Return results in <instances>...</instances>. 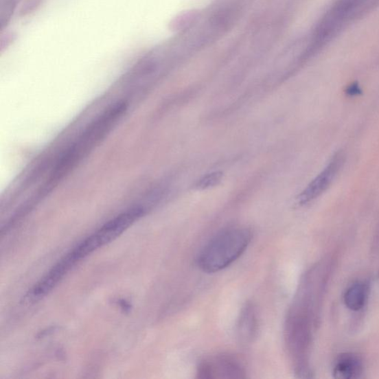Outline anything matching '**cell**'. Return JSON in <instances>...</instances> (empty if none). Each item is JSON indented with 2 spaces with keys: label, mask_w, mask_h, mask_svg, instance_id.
<instances>
[{
  "label": "cell",
  "mask_w": 379,
  "mask_h": 379,
  "mask_svg": "<svg viewBox=\"0 0 379 379\" xmlns=\"http://www.w3.org/2000/svg\"><path fill=\"white\" fill-rule=\"evenodd\" d=\"M118 305L120 306L121 309L125 312H128L131 310V306L130 303L125 299H119L117 301Z\"/></svg>",
  "instance_id": "12"
},
{
  "label": "cell",
  "mask_w": 379,
  "mask_h": 379,
  "mask_svg": "<svg viewBox=\"0 0 379 379\" xmlns=\"http://www.w3.org/2000/svg\"><path fill=\"white\" fill-rule=\"evenodd\" d=\"M125 108L124 104H119L106 111L96 122H94L93 125L84 133L82 138L78 141V144L72 150L71 149L67 157L62 159L60 165L56 169V175H59L60 172H64L65 168L70 166L72 161L82 155V152L84 153L83 150H87L92 145L96 143L122 115Z\"/></svg>",
  "instance_id": "2"
},
{
  "label": "cell",
  "mask_w": 379,
  "mask_h": 379,
  "mask_svg": "<svg viewBox=\"0 0 379 379\" xmlns=\"http://www.w3.org/2000/svg\"><path fill=\"white\" fill-rule=\"evenodd\" d=\"M369 288L363 282H357L352 284L344 293V302L346 307L352 311L363 310L368 298Z\"/></svg>",
  "instance_id": "8"
},
{
  "label": "cell",
  "mask_w": 379,
  "mask_h": 379,
  "mask_svg": "<svg viewBox=\"0 0 379 379\" xmlns=\"http://www.w3.org/2000/svg\"><path fill=\"white\" fill-rule=\"evenodd\" d=\"M364 372V364L361 357L352 353L339 356L333 368V376L337 379H357Z\"/></svg>",
  "instance_id": "6"
},
{
  "label": "cell",
  "mask_w": 379,
  "mask_h": 379,
  "mask_svg": "<svg viewBox=\"0 0 379 379\" xmlns=\"http://www.w3.org/2000/svg\"><path fill=\"white\" fill-rule=\"evenodd\" d=\"M222 173L217 172L204 176L196 184V187L200 189L209 188L217 185L221 182Z\"/></svg>",
  "instance_id": "9"
},
{
  "label": "cell",
  "mask_w": 379,
  "mask_h": 379,
  "mask_svg": "<svg viewBox=\"0 0 379 379\" xmlns=\"http://www.w3.org/2000/svg\"><path fill=\"white\" fill-rule=\"evenodd\" d=\"M78 263L71 253L66 254L31 290L27 292L23 298L24 301H35L49 295Z\"/></svg>",
  "instance_id": "5"
},
{
  "label": "cell",
  "mask_w": 379,
  "mask_h": 379,
  "mask_svg": "<svg viewBox=\"0 0 379 379\" xmlns=\"http://www.w3.org/2000/svg\"><path fill=\"white\" fill-rule=\"evenodd\" d=\"M345 159L346 156L343 151H338L335 154L323 170L300 194L297 198L299 204H309L323 194L343 168Z\"/></svg>",
  "instance_id": "3"
},
{
  "label": "cell",
  "mask_w": 379,
  "mask_h": 379,
  "mask_svg": "<svg viewBox=\"0 0 379 379\" xmlns=\"http://www.w3.org/2000/svg\"><path fill=\"white\" fill-rule=\"evenodd\" d=\"M251 240V231L246 227H231L222 231L198 255V268L205 273H213L229 267L247 250Z\"/></svg>",
  "instance_id": "1"
},
{
  "label": "cell",
  "mask_w": 379,
  "mask_h": 379,
  "mask_svg": "<svg viewBox=\"0 0 379 379\" xmlns=\"http://www.w3.org/2000/svg\"><path fill=\"white\" fill-rule=\"evenodd\" d=\"M245 374L242 364L230 355L207 358L197 368V377L203 379L244 378Z\"/></svg>",
  "instance_id": "4"
},
{
  "label": "cell",
  "mask_w": 379,
  "mask_h": 379,
  "mask_svg": "<svg viewBox=\"0 0 379 379\" xmlns=\"http://www.w3.org/2000/svg\"><path fill=\"white\" fill-rule=\"evenodd\" d=\"M58 327H50L49 328H46L41 332H39V333H38V334L36 335V338L37 339H41V338H43L46 336H49L51 334H53L54 333L55 331H56V330H58Z\"/></svg>",
  "instance_id": "11"
},
{
  "label": "cell",
  "mask_w": 379,
  "mask_h": 379,
  "mask_svg": "<svg viewBox=\"0 0 379 379\" xmlns=\"http://www.w3.org/2000/svg\"><path fill=\"white\" fill-rule=\"evenodd\" d=\"M346 93L349 97H355L362 93V90L356 83L349 85L346 89Z\"/></svg>",
  "instance_id": "10"
},
{
  "label": "cell",
  "mask_w": 379,
  "mask_h": 379,
  "mask_svg": "<svg viewBox=\"0 0 379 379\" xmlns=\"http://www.w3.org/2000/svg\"><path fill=\"white\" fill-rule=\"evenodd\" d=\"M258 327L257 310L252 304H248L243 308L237 326L240 338L244 343L251 342L257 336Z\"/></svg>",
  "instance_id": "7"
}]
</instances>
